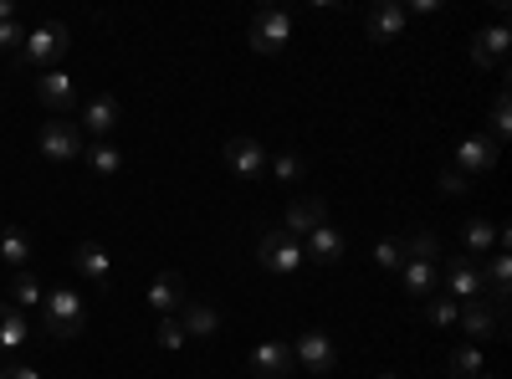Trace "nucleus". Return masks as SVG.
<instances>
[{"instance_id": "1", "label": "nucleus", "mask_w": 512, "mask_h": 379, "mask_svg": "<svg viewBox=\"0 0 512 379\" xmlns=\"http://www.w3.org/2000/svg\"><path fill=\"white\" fill-rule=\"evenodd\" d=\"M41 328H47V339H57V344L77 339V333L88 328V303L77 298V287H57V292H47V308H41Z\"/></svg>"}, {"instance_id": "2", "label": "nucleus", "mask_w": 512, "mask_h": 379, "mask_svg": "<svg viewBox=\"0 0 512 379\" xmlns=\"http://www.w3.org/2000/svg\"><path fill=\"white\" fill-rule=\"evenodd\" d=\"M72 47V31L62 26V21H41L36 31H26V41H21V62L26 67H47L52 72V62H62V52Z\"/></svg>"}, {"instance_id": "3", "label": "nucleus", "mask_w": 512, "mask_h": 379, "mask_svg": "<svg viewBox=\"0 0 512 379\" xmlns=\"http://www.w3.org/2000/svg\"><path fill=\"white\" fill-rule=\"evenodd\" d=\"M256 262H262L267 272L292 277L297 267H303V241L287 236V231H267V236H262V246H256Z\"/></svg>"}, {"instance_id": "4", "label": "nucleus", "mask_w": 512, "mask_h": 379, "mask_svg": "<svg viewBox=\"0 0 512 379\" xmlns=\"http://www.w3.org/2000/svg\"><path fill=\"white\" fill-rule=\"evenodd\" d=\"M441 292H446V298H456V303L482 298V267H477L472 257H451V262L441 267Z\"/></svg>"}, {"instance_id": "5", "label": "nucleus", "mask_w": 512, "mask_h": 379, "mask_svg": "<svg viewBox=\"0 0 512 379\" xmlns=\"http://www.w3.org/2000/svg\"><path fill=\"white\" fill-rule=\"evenodd\" d=\"M41 154L57 159V164H72L82 154V129L72 118H52V123H41Z\"/></svg>"}, {"instance_id": "6", "label": "nucleus", "mask_w": 512, "mask_h": 379, "mask_svg": "<svg viewBox=\"0 0 512 379\" xmlns=\"http://www.w3.org/2000/svg\"><path fill=\"white\" fill-rule=\"evenodd\" d=\"M292 359L303 364V369H313V374H328V369L338 364V349H333V339H328L323 328H308V333H297Z\"/></svg>"}, {"instance_id": "7", "label": "nucleus", "mask_w": 512, "mask_h": 379, "mask_svg": "<svg viewBox=\"0 0 512 379\" xmlns=\"http://www.w3.org/2000/svg\"><path fill=\"white\" fill-rule=\"evenodd\" d=\"M287 31H292L287 11L267 6V11H256V21H251V47L262 52V57H272V52H282V47H287Z\"/></svg>"}, {"instance_id": "8", "label": "nucleus", "mask_w": 512, "mask_h": 379, "mask_svg": "<svg viewBox=\"0 0 512 379\" xmlns=\"http://www.w3.org/2000/svg\"><path fill=\"white\" fill-rule=\"evenodd\" d=\"M267 149L256 144V139H246V134H236V139H226V164L241 175V180H256V175H267Z\"/></svg>"}, {"instance_id": "9", "label": "nucleus", "mask_w": 512, "mask_h": 379, "mask_svg": "<svg viewBox=\"0 0 512 379\" xmlns=\"http://www.w3.org/2000/svg\"><path fill=\"white\" fill-rule=\"evenodd\" d=\"M185 303H190V287H185V277H180V272H159V277L149 282V308H154V313L175 318Z\"/></svg>"}, {"instance_id": "10", "label": "nucleus", "mask_w": 512, "mask_h": 379, "mask_svg": "<svg viewBox=\"0 0 512 379\" xmlns=\"http://www.w3.org/2000/svg\"><path fill=\"white\" fill-rule=\"evenodd\" d=\"M318 226H328V200H313V195H303V200H292L287 205V236H297V241H303V236H313Z\"/></svg>"}, {"instance_id": "11", "label": "nucleus", "mask_w": 512, "mask_h": 379, "mask_svg": "<svg viewBox=\"0 0 512 379\" xmlns=\"http://www.w3.org/2000/svg\"><path fill=\"white\" fill-rule=\"evenodd\" d=\"M292 369H297V359H292L287 344H277V339L256 344V354H251V374H256V379H287Z\"/></svg>"}, {"instance_id": "12", "label": "nucleus", "mask_w": 512, "mask_h": 379, "mask_svg": "<svg viewBox=\"0 0 512 379\" xmlns=\"http://www.w3.org/2000/svg\"><path fill=\"white\" fill-rule=\"evenodd\" d=\"M36 98H41V108H52V113H67L72 103H77V82L67 77V72H41V82H36Z\"/></svg>"}, {"instance_id": "13", "label": "nucleus", "mask_w": 512, "mask_h": 379, "mask_svg": "<svg viewBox=\"0 0 512 379\" xmlns=\"http://www.w3.org/2000/svg\"><path fill=\"white\" fill-rule=\"evenodd\" d=\"M456 323L472 333V339H502V318L482 303V298H472V303H461L456 308Z\"/></svg>"}, {"instance_id": "14", "label": "nucleus", "mask_w": 512, "mask_h": 379, "mask_svg": "<svg viewBox=\"0 0 512 379\" xmlns=\"http://www.w3.org/2000/svg\"><path fill=\"white\" fill-rule=\"evenodd\" d=\"M344 246H349V236L338 231V226H318L313 236H303V257H313V262H344Z\"/></svg>"}, {"instance_id": "15", "label": "nucleus", "mask_w": 512, "mask_h": 379, "mask_svg": "<svg viewBox=\"0 0 512 379\" xmlns=\"http://www.w3.org/2000/svg\"><path fill=\"white\" fill-rule=\"evenodd\" d=\"M492 164H497V144L487 134H472V139L456 149V170L461 175H482V170H492Z\"/></svg>"}, {"instance_id": "16", "label": "nucleus", "mask_w": 512, "mask_h": 379, "mask_svg": "<svg viewBox=\"0 0 512 379\" xmlns=\"http://www.w3.org/2000/svg\"><path fill=\"white\" fill-rule=\"evenodd\" d=\"M77 129H88V134H98V139H108L113 129H118V103L103 93V98H88L82 103V118H77Z\"/></svg>"}, {"instance_id": "17", "label": "nucleus", "mask_w": 512, "mask_h": 379, "mask_svg": "<svg viewBox=\"0 0 512 379\" xmlns=\"http://www.w3.org/2000/svg\"><path fill=\"white\" fill-rule=\"evenodd\" d=\"M502 57H507V21H497V26L472 36V62L477 67H502Z\"/></svg>"}, {"instance_id": "18", "label": "nucleus", "mask_w": 512, "mask_h": 379, "mask_svg": "<svg viewBox=\"0 0 512 379\" xmlns=\"http://www.w3.org/2000/svg\"><path fill=\"white\" fill-rule=\"evenodd\" d=\"M72 267L88 277V282H108L113 277V257L98 246V241H82V246H72Z\"/></svg>"}, {"instance_id": "19", "label": "nucleus", "mask_w": 512, "mask_h": 379, "mask_svg": "<svg viewBox=\"0 0 512 379\" xmlns=\"http://www.w3.org/2000/svg\"><path fill=\"white\" fill-rule=\"evenodd\" d=\"M405 6H400V0H384V6H374L369 11V41H395L400 31H405Z\"/></svg>"}, {"instance_id": "20", "label": "nucleus", "mask_w": 512, "mask_h": 379, "mask_svg": "<svg viewBox=\"0 0 512 379\" xmlns=\"http://www.w3.org/2000/svg\"><path fill=\"white\" fill-rule=\"evenodd\" d=\"M180 313H185V318H180L185 339H210V333H221V313L210 308V303H200V298H190Z\"/></svg>"}, {"instance_id": "21", "label": "nucleus", "mask_w": 512, "mask_h": 379, "mask_svg": "<svg viewBox=\"0 0 512 379\" xmlns=\"http://www.w3.org/2000/svg\"><path fill=\"white\" fill-rule=\"evenodd\" d=\"M461 241H466V257H482V251H497V246H507V231H497L492 221L472 216V221H466V231H461Z\"/></svg>"}, {"instance_id": "22", "label": "nucleus", "mask_w": 512, "mask_h": 379, "mask_svg": "<svg viewBox=\"0 0 512 379\" xmlns=\"http://www.w3.org/2000/svg\"><path fill=\"white\" fill-rule=\"evenodd\" d=\"M400 282H405L410 298H431V292L441 287V267H431V262H405V267H400Z\"/></svg>"}, {"instance_id": "23", "label": "nucleus", "mask_w": 512, "mask_h": 379, "mask_svg": "<svg viewBox=\"0 0 512 379\" xmlns=\"http://www.w3.org/2000/svg\"><path fill=\"white\" fill-rule=\"evenodd\" d=\"M26 339H31L26 313H16L11 303H0V354H6V349H21Z\"/></svg>"}, {"instance_id": "24", "label": "nucleus", "mask_w": 512, "mask_h": 379, "mask_svg": "<svg viewBox=\"0 0 512 379\" xmlns=\"http://www.w3.org/2000/svg\"><path fill=\"white\" fill-rule=\"evenodd\" d=\"M0 262H11L16 272H26V262H31V236H26L21 226H11L6 236H0Z\"/></svg>"}, {"instance_id": "25", "label": "nucleus", "mask_w": 512, "mask_h": 379, "mask_svg": "<svg viewBox=\"0 0 512 379\" xmlns=\"http://www.w3.org/2000/svg\"><path fill=\"white\" fill-rule=\"evenodd\" d=\"M405 262H431V267H441V241H436L431 231H415V236L405 241Z\"/></svg>"}, {"instance_id": "26", "label": "nucleus", "mask_w": 512, "mask_h": 379, "mask_svg": "<svg viewBox=\"0 0 512 379\" xmlns=\"http://www.w3.org/2000/svg\"><path fill=\"white\" fill-rule=\"evenodd\" d=\"M41 303V282H36V272H16L11 277V308L21 313V308H36Z\"/></svg>"}, {"instance_id": "27", "label": "nucleus", "mask_w": 512, "mask_h": 379, "mask_svg": "<svg viewBox=\"0 0 512 379\" xmlns=\"http://www.w3.org/2000/svg\"><path fill=\"white\" fill-rule=\"evenodd\" d=\"M374 262H379L384 272H400V267H405V241H400V236L374 241Z\"/></svg>"}, {"instance_id": "28", "label": "nucleus", "mask_w": 512, "mask_h": 379, "mask_svg": "<svg viewBox=\"0 0 512 379\" xmlns=\"http://www.w3.org/2000/svg\"><path fill=\"white\" fill-rule=\"evenodd\" d=\"M446 364H451L456 379H482V369H487V364H482V349H456Z\"/></svg>"}, {"instance_id": "29", "label": "nucleus", "mask_w": 512, "mask_h": 379, "mask_svg": "<svg viewBox=\"0 0 512 379\" xmlns=\"http://www.w3.org/2000/svg\"><path fill=\"white\" fill-rule=\"evenodd\" d=\"M507 134H512V108H507V88H502V93L492 98V134H487V139L497 144V139H507Z\"/></svg>"}, {"instance_id": "30", "label": "nucleus", "mask_w": 512, "mask_h": 379, "mask_svg": "<svg viewBox=\"0 0 512 379\" xmlns=\"http://www.w3.org/2000/svg\"><path fill=\"white\" fill-rule=\"evenodd\" d=\"M456 308H461L456 298H446V292H431V308H425V313H431L436 328H451V323H456Z\"/></svg>"}, {"instance_id": "31", "label": "nucleus", "mask_w": 512, "mask_h": 379, "mask_svg": "<svg viewBox=\"0 0 512 379\" xmlns=\"http://www.w3.org/2000/svg\"><path fill=\"white\" fill-rule=\"evenodd\" d=\"M154 344H159V349H185V328H180V318H159Z\"/></svg>"}, {"instance_id": "32", "label": "nucleus", "mask_w": 512, "mask_h": 379, "mask_svg": "<svg viewBox=\"0 0 512 379\" xmlns=\"http://www.w3.org/2000/svg\"><path fill=\"white\" fill-rule=\"evenodd\" d=\"M267 170L277 180H303V159H297V154H277V159H267Z\"/></svg>"}, {"instance_id": "33", "label": "nucleus", "mask_w": 512, "mask_h": 379, "mask_svg": "<svg viewBox=\"0 0 512 379\" xmlns=\"http://www.w3.org/2000/svg\"><path fill=\"white\" fill-rule=\"evenodd\" d=\"M88 164H93V175H118V149H108V144H98L93 154H88Z\"/></svg>"}, {"instance_id": "34", "label": "nucleus", "mask_w": 512, "mask_h": 379, "mask_svg": "<svg viewBox=\"0 0 512 379\" xmlns=\"http://www.w3.org/2000/svg\"><path fill=\"white\" fill-rule=\"evenodd\" d=\"M21 41H26L21 21H0V52H21Z\"/></svg>"}, {"instance_id": "35", "label": "nucleus", "mask_w": 512, "mask_h": 379, "mask_svg": "<svg viewBox=\"0 0 512 379\" xmlns=\"http://www.w3.org/2000/svg\"><path fill=\"white\" fill-rule=\"evenodd\" d=\"M441 195H466V175L456 170V164H451V170H441Z\"/></svg>"}, {"instance_id": "36", "label": "nucleus", "mask_w": 512, "mask_h": 379, "mask_svg": "<svg viewBox=\"0 0 512 379\" xmlns=\"http://www.w3.org/2000/svg\"><path fill=\"white\" fill-rule=\"evenodd\" d=\"M0 379H41L31 364H6V369H0Z\"/></svg>"}, {"instance_id": "37", "label": "nucleus", "mask_w": 512, "mask_h": 379, "mask_svg": "<svg viewBox=\"0 0 512 379\" xmlns=\"http://www.w3.org/2000/svg\"><path fill=\"white\" fill-rule=\"evenodd\" d=\"M379 379H400V374H379Z\"/></svg>"}, {"instance_id": "38", "label": "nucleus", "mask_w": 512, "mask_h": 379, "mask_svg": "<svg viewBox=\"0 0 512 379\" xmlns=\"http://www.w3.org/2000/svg\"><path fill=\"white\" fill-rule=\"evenodd\" d=\"M482 379H492V374H482Z\"/></svg>"}]
</instances>
